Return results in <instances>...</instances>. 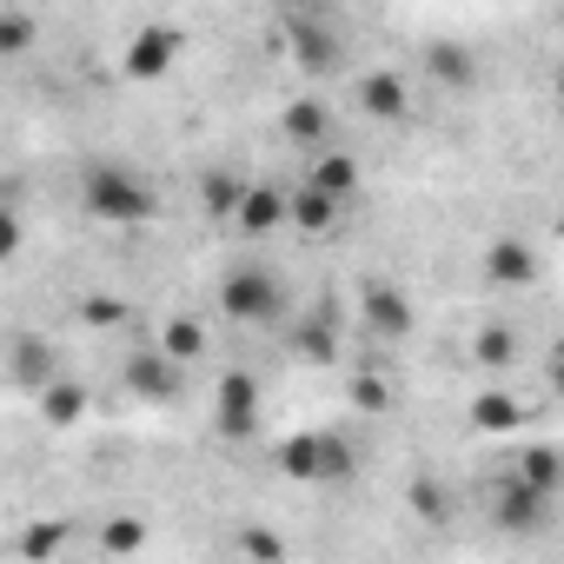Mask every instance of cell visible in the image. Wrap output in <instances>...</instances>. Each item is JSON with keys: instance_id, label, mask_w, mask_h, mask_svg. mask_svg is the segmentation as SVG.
<instances>
[{"instance_id": "cell-2", "label": "cell", "mask_w": 564, "mask_h": 564, "mask_svg": "<svg viewBox=\"0 0 564 564\" xmlns=\"http://www.w3.org/2000/svg\"><path fill=\"white\" fill-rule=\"evenodd\" d=\"M279 306H286V286L265 265H239L219 279V313L239 326H265V319H279Z\"/></svg>"}, {"instance_id": "cell-1", "label": "cell", "mask_w": 564, "mask_h": 564, "mask_svg": "<svg viewBox=\"0 0 564 564\" xmlns=\"http://www.w3.org/2000/svg\"><path fill=\"white\" fill-rule=\"evenodd\" d=\"M87 213L94 219H107V226H140V219H153V193H147V180L140 173H127V166H94L87 173Z\"/></svg>"}, {"instance_id": "cell-25", "label": "cell", "mask_w": 564, "mask_h": 564, "mask_svg": "<svg viewBox=\"0 0 564 564\" xmlns=\"http://www.w3.org/2000/svg\"><path fill=\"white\" fill-rule=\"evenodd\" d=\"M100 544H107V551H140V544H147V531H140V524H107V538H100Z\"/></svg>"}, {"instance_id": "cell-17", "label": "cell", "mask_w": 564, "mask_h": 564, "mask_svg": "<svg viewBox=\"0 0 564 564\" xmlns=\"http://www.w3.org/2000/svg\"><path fill=\"white\" fill-rule=\"evenodd\" d=\"M293 61H300L306 74H333V67H339V41L319 34V28H293Z\"/></svg>"}, {"instance_id": "cell-11", "label": "cell", "mask_w": 564, "mask_h": 564, "mask_svg": "<svg viewBox=\"0 0 564 564\" xmlns=\"http://www.w3.org/2000/svg\"><path fill=\"white\" fill-rule=\"evenodd\" d=\"M366 326H372V339H405L412 333V306H405V293L399 286H366Z\"/></svg>"}, {"instance_id": "cell-14", "label": "cell", "mask_w": 564, "mask_h": 564, "mask_svg": "<svg viewBox=\"0 0 564 564\" xmlns=\"http://www.w3.org/2000/svg\"><path fill=\"white\" fill-rule=\"evenodd\" d=\"M306 180H313L319 193H333V199H352V193H359V166H352V160H346L339 147H319V153H313V173H306Z\"/></svg>"}, {"instance_id": "cell-18", "label": "cell", "mask_w": 564, "mask_h": 564, "mask_svg": "<svg viewBox=\"0 0 564 564\" xmlns=\"http://www.w3.org/2000/svg\"><path fill=\"white\" fill-rule=\"evenodd\" d=\"M199 199H206V213H213V219H239L246 180H239V173H206V180H199Z\"/></svg>"}, {"instance_id": "cell-24", "label": "cell", "mask_w": 564, "mask_h": 564, "mask_svg": "<svg viewBox=\"0 0 564 564\" xmlns=\"http://www.w3.org/2000/svg\"><path fill=\"white\" fill-rule=\"evenodd\" d=\"M67 538H61V524H34L28 538H21V557H54Z\"/></svg>"}, {"instance_id": "cell-28", "label": "cell", "mask_w": 564, "mask_h": 564, "mask_svg": "<svg viewBox=\"0 0 564 564\" xmlns=\"http://www.w3.org/2000/svg\"><path fill=\"white\" fill-rule=\"evenodd\" d=\"M352 399H359L366 412H386V386H379V379H359V386H352Z\"/></svg>"}, {"instance_id": "cell-26", "label": "cell", "mask_w": 564, "mask_h": 564, "mask_svg": "<svg viewBox=\"0 0 564 564\" xmlns=\"http://www.w3.org/2000/svg\"><path fill=\"white\" fill-rule=\"evenodd\" d=\"M412 505H419L425 518H445V491H438V485H425V478L412 485Z\"/></svg>"}, {"instance_id": "cell-20", "label": "cell", "mask_w": 564, "mask_h": 564, "mask_svg": "<svg viewBox=\"0 0 564 564\" xmlns=\"http://www.w3.org/2000/svg\"><path fill=\"white\" fill-rule=\"evenodd\" d=\"M160 346H166L180 366H193V359L206 352V326H199V319H166V326H160Z\"/></svg>"}, {"instance_id": "cell-12", "label": "cell", "mask_w": 564, "mask_h": 564, "mask_svg": "<svg viewBox=\"0 0 564 564\" xmlns=\"http://www.w3.org/2000/svg\"><path fill=\"white\" fill-rule=\"evenodd\" d=\"M359 107H366L372 120H405V113H412L405 74H366V80H359Z\"/></svg>"}, {"instance_id": "cell-8", "label": "cell", "mask_w": 564, "mask_h": 564, "mask_svg": "<svg viewBox=\"0 0 564 564\" xmlns=\"http://www.w3.org/2000/svg\"><path fill=\"white\" fill-rule=\"evenodd\" d=\"M286 219H293V193L286 186H246V199H239V232L246 239H265Z\"/></svg>"}, {"instance_id": "cell-23", "label": "cell", "mask_w": 564, "mask_h": 564, "mask_svg": "<svg viewBox=\"0 0 564 564\" xmlns=\"http://www.w3.org/2000/svg\"><path fill=\"white\" fill-rule=\"evenodd\" d=\"M0 47H8V54H28V47H34V21H28L21 8L0 21Z\"/></svg>"}, {"instance_id": "cell-31", "label": "cell", "mask_w": 564, "mask_h": 564, "mask_svg": "<svg viewBox=\"0 0 564 564\" xmlns=\"http://www.w3.org/2000/svg\"><path fill=\"white\" fill-rule=\"evenodd\" d=\"M551 392H557V399H564V339H557V346H551Z\"/></svg>"}, {"instance_id": "cell-7", "label": "cell", "mask_w": 564, "mask_h": 564, "mask_svg": "<svg viewBox=\"0 0 564 564\" xmlns=\"http://www.w3.org/2000/svg\"><path fill=\"white\" fill-rule=\"evenodd\" d=\"M173 61H180V34H173V28H140V34L127 41V80H140V87L166 80Z\"/></svg>"}, {"instance_id": "cell-19", "label": "cell", "mask_w": 564, "mask_h": 564, "mask_svg": "<svg viewBox=\"0 0 564 564\" xmlns=\"http://www.w3.org/2000/svg\"><path fill=\"white\" fill-rule=\"evenodd\" d=\"M518 478L524 485H538V491H551L557 498V485H564V458L551 452V445H531L524 458H518Z\"/></svg>"}, {"instance_id": "cell-6", "label": "cell", "mask_w": 564, "mask_h": 564, "mask_svg": "<svg viewBox=\"0 0 564 564\" xmlns=\"http://www.w3.org/2000/svg\"><path fill=\"white\" fill-rule=\"evenodd\" d=\"M213 419L226 438H252L259 432V379L252 372H226L219 392H213Z\"/></svg>"}, {"instance_id": "cell-13", "label": "cell", "mask_w": 564, "mask_h": 564, "mask_svg": "<svg viewBox=\"0 0 564 564\" xmlns=\"http://www.w3.org/2000/svg\"><path fill=\"white\" fill-rule=\"evenodd\" d=\"M279 127H286V140H300V147H313V153H319V147L333 140V107H326L319 94H306V100H293V107H286V120H279Z\"/></svg>"}, {"instance_id": "cell-22", "label": "cell", "mask_w": 564, "mask_h": 564, "mask_svg": "<svg viewBox=\"0 0 564 564\" xmlns=\"http://www.w3.org/2000/svg\"><path fill=\"white\" fill-rule=\"evenodd\" d=\"M41 412H47L54 425H74V419L87 412V392H80V386H47V392H41Z\"/></svg>"}, {"instance_id": "cell-32", "label": "cell", "mask_w": 564, "mask_h": 564, "mask_svg": "<svg viewBox=\"0 0 564 564\" xmlns=\"http://www.w3.org/2000/svg\"><path fill=\"white\" fill-rule=\"evenodd\" d=\"M557 100H564V74H557Z\"/></svg>"}, {"instance_id": "cell-15", "label": "cell", "mask_w": 564, "mask_h": 564, "mask_svg": "<svg viewBox=\"0 0 564 564\" xmlns=\"http://www.w3.org/2000/svg\"><path fill=\"white\" fill-rule=\"evenodd\" d=\"M339 206H346V199H333V193H319V186L306 180V186L293 193V226H300V232H326V226L339 219Z\"/></svg>"}, {"instance_id": "cell-5", "label": "cell", "mask_w": 564, "mask_h": 564, "mask_svg": "<svg viewBox=\"0 0 564 564\" xmlns=\"http://www.w3.org/2000/svg\"><path fill=\"white\" fill-rule=\"evenodd\" d=\"M419 67H425V87H445V94H471L478 87V54L465 47V41H425V54H419Z\"/></svg>"}, {"instance_id": "cell-4", "label": "cell", "mask_w": 564, "mask_h": 564, "mask_svg": "<svg viewBox=\"0 0 564 564\" xmlns=\"http://www.w3.org/2000/svg\"><path fill=\"white\" fill-rule=\"evenodd\" d=\"M127 392H133V399H147V405H173V399L186 392V366H180L166 346L133 352V359H127Z\"/></svg>"}, {"instance_id": "cell-21", "label": "cell", "mask_w": 564, "mask_h": 564, "mask_svg": "<svg viewBox=\"0 0 564 564\" xmlns=\"http://www.w3.org/2000/svg\"><path fill=\"white\" fill-rule=\"evenodd\" d=\"M471 359H478L485 372H505V366L518 359V333H505V326H485V333L471 339Z\"/></svg>"}, {"instance_id": "cell-3", "label": "cell", "mask_w": 564, "mask_h": 564, "mask_svg": "<svg viewBox=\"0 0 564 564\" xmlns=\"http://www.w3.org/2000/svg\"><path fill=\"white\" fill-rule=\"evenodd\" d=\"M279 471L313 478V485H339V478H352V445L339 432H300V438L279 445Z\"/></svg>"}, {"instance_id": "cell-10", "label": "cell", "mask_w": 564, "mask_h": 564, "mask_svg": "<svg viewBox=\"0 0 564 564\" xmlns=\"http://www.w3.org/2000/svg\"><path fill=\"white\" fill-rule=\"evenodd\" d=\"M551 518V491H538V485H524L518 471L498 485V524L505 531H538Z\"/></svg>"}, {"instance_id": "cell-16", "label": "cell", "mask_w": 564, "mask_h": 564, "mask_svg": "<svg viewBox=\"0 0 564 564\" xmlns=\"http://www.w3.org/2000/svg\"><path fill=\"white\" fill-rule=\"evenodd\" d=\"M471 425H478V432H518V425H524V405H518L511 392H478V399H471Z\"/></svg>"}, {"instance_id": "cell-9", "label": "cell", "mask_w": 564, "mask_h": 564, "mask_svg": "<svg viewBox=\"0 0 564 564\" xmlns=\"http://www.w3.org/2000/svg\"><path fill=\"white\" fill-rule=\"evenodd\" d=\"M485 279H491V286H531V279H538V252L518 232H498L485 246Z\"/></svg>"}, {"instance_id": "cell-29", "label": "cell", "mask_w": 564, "mask_h": 564, "mask_svg": "<svg viewBox=\"0 0 564 564\" xmlns=\"http://www.w3.org/2000/svg\"><path fill=\"white\" fill-rule=\"evenodd\" d=\"M300 352H306V359H333V333H326V326H319V333H306V339H300Z\"/></svg>"}, {"instance_id": "cell-30", "label": "cell", "mask_w": 564, "mask_h": 564, "mask_svg": "<svg viewBox=\"0 0 564 564\" xmlns=\"http://www.w3.org/2000/svg\"><path fill=\"white\" fill-rule=\"evenodd\" d=\"M87 319H94V326H113V319H120V306H113V300H94V306H87Z\"/></svg>"}, {"instance_id": "cell-27", "label": "cell", "mask_w": 564, "mask_h": 564, "mask_svg": "<svg viewBox=\"0 0 564 564\" xmlns=\"http://www.w3.org/2000/svg\"><path fill=\"white\" fill-rule=\"evenodd\" d=\"M239 551H252V557H279L286 544H279L272 531H246V538H239Z\"/></svg>"}]
</instances>
